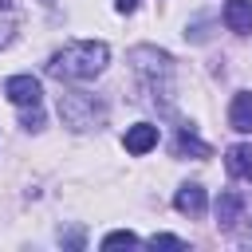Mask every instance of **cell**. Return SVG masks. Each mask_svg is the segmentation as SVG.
<instances>
[{
	"label": "cell",
	"instance_id": "cell-12",
	"mask_svg": "<svg viewBox=\"0 0 252 252\" xmlns=\"http://www.w3.org/2000/svg\"><path fill=\"white\" fill-rule=\"evenodd\" d=\"M122 244H138V236L126 228V232H110V236H102V248H122Z\"/></svg>",
	"mask_w": 252,
	"mask_h": 252
},
{
	"label": "cell",
	"instance_id": "cell-13",
	"mask_svg": "<svg viewBox=\"0 0 252 252\" xmlns=\"http://www.w3.org/2000/svg\"><path fill=\"white\" fill-rule=\"evenodd\" d=\"M150 244H154V248H185V240H181V236H169V232H154Z\"/></svg>",
	"mask_w": 252,
	"mask_h": 252
},
{
	"label": "cell",
	"instance_id": "cell-9",
	"mask_svg": "<svg viewBox=\"0 0 252 252\" xmlns=\"http://www.w3.org/2000/svg\"><path fill=\"white\" fill-rule=\"evenodd\" d=\"M228 126L240 134H252V91H240L228 106Z\"/></svg>",
	"mask_w": 252,
	"mask_h": 252
},
{
	"label": "cell",
	"instance_id": "cell-6",
	"mask_svg": "<svg viewBox=\"0 0 252 252\" xmlns=\"http://www.w3.org/2000/svg\"><path fill=\"white\" fill-rule=\"evenodd\" d=\"M224 169H228V177H236V181H252V142H236V146H228V154H224Z\"/></svg>",
	"mask_w": 252,
	"mask_h": 252
},
{
	"label": "cell",
	"instance_id": "cell-14",
	"mask_svg": "<svg viewBox=\"0 0 252 252\" xmlns=\"http://www.w3.org/2000/svg\"><path fill=\"white\" fill-rule=\"evenodd\" d=\"M43 126V110L39 106H24V130H39Z\"/></svg>",
	"mask_w": 252,
	"mask_h": 252
},
{
	"label": "cell",
	"instance_id": "cell-2",
	"mask_svg": "<svg viewBox=\"0 0 252 252\" xmlns=\"http://www.w3.org/2000/svg\"><path fill=\"white\" fill-rule=\"evenodd\" d=\"M59 118L71 130H94L106 122V106H102V98H94L87 91H63L59 94Z\"/></svg>",
	"mask_w": 252,
	"mask_h": 252
},
{
	"label": "cell",
	"instance_id": "cell-8",
	"mask_svg": "<svg viewBox=\"0 0 252 252\" xmlns=\"http://www.w3.org/2000/svg\"><path fill=\"white\" fill-rule=\"evenodd\" d=\"M205 205H209V197H205V189H201V185H181V189H177V197H173V209H177V213H185V217H201V213H205Z\"/></svg>",
	"mask_w": 252,
	"mask_h": 252
},
{
	"label": "cell",
	"instance_id": "cell-1",
	"mask_svg": "<svg viewBox=\"0 0 252 252\" xmlns=\"http://www.w3.org/2000/svg\"><path fill=\"white\" fill-rule=\"evenodd\" d=\"M106 63H110V47L106 43H98V39H75V43L59 47L47 59V75L67 79V83H83V79L102 75Z\"/></svg>",
	"mask_w": 252,
	"mask_h": 252
},
{
	"label": "cell",
	"instance_id": "cell-5",
	"mask_svg": "<svg viewBox=\"0 0 252 252\" xmlns=\"http://www.w3.org/2000/svg\"><path fill=\"white\" fill-rule=\"evenodd\" d=\"M240 220H244V193H236V189L220 193L217 197V224L220 228H236Z\"/></svg>",
	"mask_w": 252,
	"mask_h": 252
},
{
	"label": "cell",
	"instance_id": "cell-16",
	"mask_svg": "<svg viewBox=\"0 0 252 252\" xmlns=\"http://www.w3.org/2000/svg\"><path fill=\"white\" fill-rule=\"evenodd\" d=\"M114 8H118V12H134V8H138V0H114Z\"/></svg>",
	"mask_w": 252,
	"mask_h": 252
},
{
	"label": "cell",
	"instance_id": "cell-7",
	"mask_svg": "<svg viewBox=\"0 0 252 252\" xmlns=\"http://www.w3.org/2000/svg\"><path fill=\"white\" fill-rule=\"evenodd\" d=\"M224 28L236 35H248L252 32V0H228L224 4Z\"/></svg>",
	"mask_w": 252,
	"mask_h": 252
},
{
	"label": "cell",
	"instance_id": "cell-4",
	"mask_svg": "<svg viewBox=\"0 0 252 252\" xmlns=\"http://www.w3.org/2000/svg\"><path fill=\"white\" fill-rule=\"evenodd\" d=\"M122 146H126V154H134V158L150 154V150L158 146V126H154V122H134V126L126 130V138H122Z\"/></svg>",
	"mask_w": 252,
	"mask_h": 252
},
{
	"label": "cell",
	"instance_id": "cell-15",
	"mask_svg": "<svg viewBox=\"0 0 252 252\" xmlns=\"http://www.w3.org/2000/svg\"><path fill=\"white\" fill-rule=\"evenodd\" d=\"M59 240H63V244H71V248H83V232H79V228H71V232H59Z\"/></svg>",
	"mask_w": 252,
	"mask_h": 252
},
{
	"label": "cell",
	"instance_id": "cell-11",
	"mask_svg": "<svg viewBox=\"0 0 252 252\" xmlns=\"http://www.w3.org/2000/svg\"><path fill=\"white\" fill-rule=\"evenodd\" d=\"M12 32H16V8L12 0H0V47L12 39Z\"/></svg>",
	"mask_w": 252,
	"mask_h": 252
},
{
	"label": "cell",
	"instance_id": "cell-10",
	"mask_svg": "<svg viewBox=\"0 0 252 252\" xmlns=\"http://www.w3.org/2000/svg\"><path fill=\"white\" fill-rule=\"evenodd\" d=\"M173 154H177V158H185V154H193V158H209V154H213V146H209V142H201V138H193V130H189V126H181Z\"/></svg>",
	"mask_w": 252,
	"mask_h": 252
},
{
	"label": "cell",
	"instance_id": "cell-3",
	"mask_svg": "<svg viewBox=\"0 0 252 252\" xmlns=\"http://www.w3.org/2000/svg\"><path fill=\"white\" fill-rule=\"evenodd\" d=\"M4 94H8V102H16V106H39V102H43V87H39V79H32V75H12V79H4Z\"/></svg>",
	"mask_w": 252,
	"mask_h": 252
}]
</instances>
